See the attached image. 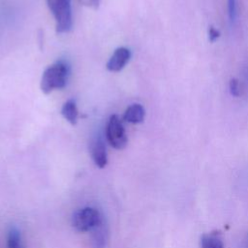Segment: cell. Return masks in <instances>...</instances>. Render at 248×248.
Masks as SVG:
<instances>
[{"label":"cell","instance_id":"5b68a950","mask_svg":"<svg viewBox=\"0 0 248 248\" xmlns=\"http://www.w3.org/2000/svg\"><path fill=\"white\" fill-rule=\"evenodd\" d=\"M90 154L97 167L103 169L107 166L108 156L107 149L103 139L100 136H97L92 139L90 142Z\"/></svg>","mask_w":248,"mask_h":248},{"label":"cell","instance_id":"4fadbf2b","mask_svg":"<svg viewBox=\"0 0 248 248\" xmlns=\"http://www.w3.org/2000/svg\"><path fill=\"white\" fill-rule=\"evenodd\" d=\"M228 10H229L230 19L232 22H233L236 18V15H237L236 0H228Z\"/></svg>","mask_w":248,"mask_h":248},{"label":"cell","instance_id":"7a4b0ae2","mask_svg":"<svg viewBox=\"0 0 248 248\" xmlns=\"http://www.w3.org/2000/svg\"><path fill=\"white\" fill-rule=\"evenodd\" d=\"M46 3L56 21V32H69L73 25L71 0H46Z\"/></svg>","mask_w":248,"mask_h":248},{"label":"cell","instance_id":"52a82bcc","mask_svg":"<svg viewBox=\"0 0 248 248\" xmlns=\"http://www.w3.org/2000/svg\"><path fill=\"white\" fill-rule=\"evenodd\" d=\"M131 58V51L126 47H118L115 49L111 57L107 63V69L110 72L121 71Z\"/></svg>","mask_w":248,"mask_h":248},{"label":"cell","instance_id":"3957f363","mask_svg":"<svg viewBox=\"0 0 248 248\" xmlns=\"http://www.w3.org/2000/svg\"><path fill=\"white\" fill-rule=\"evenodd\" d=\"M102 219L103 216L97 209L87 206L77 210L73 214L72 225L78 232H90Z\"/></svg>","mask_w":248,"mask_h":248},{"label":"cell","instance_id":"9a60e30c","mask_svg":"<svg viewBox=\"0 0 248 248\" xmlns=\"http://www.w3.org/2000/svg\"><path fill=\"white\" fill-rule=\"evenodd\" d=\"M219 37H220V32L217 29H215L213 26H209V28H208V38H209V41L210 42H214Z\"/></svg>","mask_w":248,"mask_h":248},{"label":"cell","instance_id":"30bf717a","mask_svg":"<svg viewBox=\"0 0 248 248\" xmlns=\"http://www.w3.org/2000/svg\"><path fill=\"white\" fill-rule=\"evenodd\" d=\"M61 113L68 122H70L72 125H75L78 118V111L77 108L76 102L74 100L67 101L62 107Z\"/></svg>","mask_w":248,"mask_h":248},{"label":"cell","instance_id":"9c48e42d","mask_svg":"<svg viewBox=\"0 0 248 248\" xmlns=\"http://www.w3.org/2000/svg\"><path fill=\"white\" fill-rule=\"evenodd\" d=\"M201 248H224L221 234L217 232L202 234L201 238Z\"/></svg>","mask_w":248,"mask_h":248},{"label":"cell","instance_id":"277c9868","mask_svg":"<svg viewBox=\"0 0 248 248\" xmlns=\"http://www.w3.org/2000/svg\"><path fill=\"white\" fill-rule=\"evenodd\" d=\"M106 136L108 143L115 149H123L127 145V135L122 119L118 115L113 114L109 117L106 129Z\"/></svg>","mask_w":248,"mask_h":248},{"label":"cell","instance_id":"8fae6325","mask_svg":"<svg viewBox=\"0 0 248 248\" xmlns=\"http://www.w3.org/2000/svg\"><path fill=\"white\" fill-rule=\"evenodd\" d=\"M7 248H25L20 232L16 227H12L8 232Z\"/></svg>","mask_w":248,"mask_h":248},{"label":"cell","instance_id":"ba28073f","mask_svg":"<svg viewBox=\"0 0 248 248\" xmlns=\"http://www.w3.org/2000/svg\"><path fill=\"white\" fill-rule=\"evenodd\" d=\"M145 115L144 108L140 104H133L125 110L122 119L126 122L138 124L143 121Z\"/></svg>","mask_w":248,"mask_h":248},{"label":"cell","instance_id":"7c38bea8","mask_svg":"<svg viewBox=\"0 0 248 248\" xmlns=\"http://www.w3.org/2000/svg\"><path fill=\"white\" fill-rule=\"evenodd\" d=\"M230 91L232 93V95L238 97L242 94V87L241 84L239 82V80H237L236 78H232L230 81Z\"/></svg>","mask_w":248,"mask_h":248},{"label":"cell","instance_id":"6da1fadb","mask_svg":"<svg viewBox=\"0 0 248 248\" xmlns=\"http://www.w3.org/2000/svg\"><path fill=\"white\" fill-rule=\"evenodd\" d=\"M70 75V67L65 61H57L45 70L41 79V89L45 94L64 88Z\"/></svg>","mask_w":248,"mask_h":248},{"label":"cell","instance_id":"8992f818","mask_svg":"<svg viewBox=\"0 0 248 248\" xmlns=\"http://www.w3.org/2000/svg\"><path fill=\"white\" fill-rule=\"evenodd\" d=\"M90 232V243L92 248H106L108 241V227L104 217Z\"/></svg>","mask_w":248,"mask_h":248},{"label":"cell","instance_id":"5bb4252c","mask_svg":"<svg viewBox=\"0 0 248 248\" xmlns=\"http://www.w3.org/2000/svg\"><path fill=\"white\" fill-rule=\"evenodd\" d=\"M79 3L85 7L97 9L100 4V0H78Z\"/></svg>","mask_w":248,"mask_h":248}]
</instances>
